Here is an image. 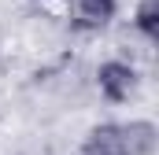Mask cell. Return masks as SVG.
Instances as JSON below:
<instances>
[{"instance_id":"obj_1","label":"cell","mask_w":159,"mask_h":155,"mask_svg":"<svg viewBox=\"0 0 159 155\" xmlns=\"http://www.w3.org/2000/svg\"><path fill=\"white\" fill-rule=\"evenodd\" d=\"M93 85H96V92H100L104 104L122 107V104H129V100L137 96V89H141V70H137L129 59L111 55V59H100V63H96Z\"/></svg>"},{"instance_id":"obj_2","label":"cell","mask_w":159,"mask_h":155,"mask_svg":"<svg viewBox=\"0 0 159 155\" xmlns=\"http://www.w3.org/2000/svg\"><path fill=\"white\" fill-rule=\"evenodd\" d=\"M119 19V0H67V22L78 33H104Z\"/></svg>"},{"instance_id":"obj_3","label":"cell","mask_w":159,"mask_h":155,"mask_svg":"<svg viewBox=\"0 0 159 155\" xmlns=\"http://www.w3.org/2000/svg\"><path fill=\"white\" fill-rule=\"evenodd\" d=\"M78 155H129L122 122L107 118V122L89 126V129H85V137H81V144H78Z\"/></svg>"},{"instance_id":"obj_4","label":"cell","mask_w":159,"mask_h":155,"mask_svg":"<svg viewBox=\"0 0 159 155\" xmlns=\"http://www.w3.org/2000/svg\"><path fill=\"white\" fill-rule=\"evenodd\" d=\"M122 129H126V148H129V155H156L159 129H156L152 118H129V122H122Z\"/></svg>"},{"instance_id":"obj_5","label":"cell","mask_w":159,"mask_h":155,"mask_svg":"<svg viewBox=\"0 0 159 155\" xmlns=\"http://www.w3.org/2000/svg\"><path fill=\"white\" fill-rule=\"evenodd\" d=\"M129 26L137 30V37L144 44H156L159 41V0H137Z\"/></svg>"}]
</instances>
